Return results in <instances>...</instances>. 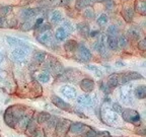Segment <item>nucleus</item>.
<instances>
[{
    "label": "nucleus",
    "mask_w": 146,
    "mask_h": 137,
    "mask_svg": "<svg viewBox=\"0 0 146 137\" xmlns=\"http://www.w3.org/2000/svg\"><path fill=\"white\" fill-rule=\"evenodd\" d=\"M38 41L41 44H43V45L50 44L51 41H52V33H51V31H47V32L40 34V36L38 37Z\"/></svg>",
    "instance_id": "16"
},
{
    "label": "nucleus",
    "mask_w": 146,
    "mask_h": 137,
    "mask_svg": "<svg viewBox=\"0 0 146 137\" xmlns=\"http://www.w3.org/2000/svg\"><path fill=\"white\" fill-rule=\"evenodd\" d=\"M51 1H53V0H51Z\"/></svg>",
    "instance_id": "54"
},
{
    "label": "nucleus",
    "mask_w": 146,
    "mask_h": 137,
    "mask_svg": "<svg viewBox=\"0 0 146 137\" xmlns=\"http://www.w3.org/2000/svg\"><path fill=\"white\" fill-rule=\"evenodd\" d=\"M107 45L111 50L117 51L119 49L118 47V41H117V38L114 36H109L107 38Z\"/></svg>",
    "instance_id": "25"
},
{
    "label": "nucleus",
    "mask_w": 146,
    "mask_h": 137,
    "mask_svg": "<svg viewBox=\"0 0 146 137\" xmlns=\"http://www.w3.org/2000/svg\"><path fill=\"white\" fill-rule=\"evenodd\" d=\"M88 130V127H87L85 124L80 123V122H74V123L70 124V127H69V131L73 134H82V133H85Z\"/></svg>",
    "instance_id": "8"
},
{
    "label": "nucleus",
    "mask_w": 146,
    "mask_h": 137,
    "mask_svg": "<svg viewBox=\"0 0 146 137\" xmlns=\"http://www.w3.org/2000/svg\"><path fill=\"white\" fill-rule=\"evenodd\" d=\"M80 88L84 91V92H86V94L91 92V91L94 89V80L90 79V78H83V79L80 81Z\"/></svg>",
    "instance_id": "11"
},
{
    "label": "nucleus",
    "mask_w": 146,
    "mask_h": 137,
    "mask_svg": "<svg viewBox=\"0 0 146 137\" xmlns=\"http://www.w3.org/2000/svg\"><path fill=\"white\" fill-rule=\"evenodd\" d=\"M100 88L103 89V91L105 92V94H110V90H111V88H110L107 84H105V83H102V85H100Z\"/></svg>",
    "instance_id": "49"
},
{
    "label": "nucleus",
    "mask_w": 146,
    "mask_h": 137,
    "mask_svg": "<svg viewBox=\"0 0 146 137\" xmlns=\"http://www.w3.org/2000/svg\"><path fill=\"white\" fill-rule=\"evenodd\" d=\"M118 41V47L121 49H125L128 47V39L126 36H120L119 38H117Z\"/></svg>",
    "instance_id": "32"
},
{
    "label": "nucleus",
    "mask_w": 146,
    "mask_h": 137,
    "mask_svg": "<svg viewBox=\"0 0 146 137\" xmlns=\"http://www.w3.org/2000/svg\"><path fill=\"white\" fill-rule=\"evenodd\" d=\"M68 33L65 31V29H63V27H59V29H57V31H56V33H55V38H56V40L59 42H63L66 40V38L68 37Z\"/></svg>",
    "instance_id": "23"
},
{
    "label": "nucleus",
    "mask_w": 146,
    "mask_h": 137,
    "mask_svg": "<svg viewBox=\"0 0 146 137\" xmlns=\"http://www.w3.org/2000/svg\"><path fill=\"white\" fill-rule=\"evenodd\" d=\"M6 42L9 46H12V47H27V48H29L27 42H25L23 40L17 39V38H14V37H6Z\"/></svg>",
    "instance_id": "13"
},
{
    "label": "nucleus",
    "mask_w": 146,
    "mask_h": 137,
    "mask_svg": "<svg viewBox=\"0 0 146 137\" xmlns=\"http://www.w3.org/2000/svg\"><path fill=\"white\" fill-rule=\"evenodd\" d=\"M58 117H53L51 116V118L49 119L48 121L46 122V124H47V127L49 128V129H53V128L56 127V125H57V122H58Z\"/></svg>",
    "instance_id": "35"
},
{
    "label": "nucleus",
    "mask_w": 146,
    "mask_h": 137,
    "mask_svg": "<svg viewBox=\"0 0 146 137\" xmlns=\"http://www.w3.org/2000/svg\"><path fill=\"white\" fill-rule=\"evenodd\" d=\"M36 124H38V122H36V118L35 119H31L30 123H29V125H27V129H25V131H27V133L30 136H32L33 134H34L35 131L38 129V126H36Z\"/></svg>",
    "instance_id": "27"
},
{
    "label": "nucleus",
    "mask_w": 146,
    "mask_h": 137,
    "mask_svg": "<svg viewBox=\"0 0 146 137\" xmlns=\"http://www.w3.org/2000/svg\"><path fill=\"white\" fill-rule=\"evenodd\" d=\"M31 29H32V25H31V23H29V21H25L21 27V30L23 31V32H27V31H30Z\"/></svg>",
    "instance_id": "47"
},
{
    "label": "nucleus",
    "mask_w": 146,
    "mask_h": 137,
    "mask_svg": "<svg viewBox=\"0 0 146 137\" xmlns=\"http://www.w3.org/2000/svg\"><path fill=\"white\" fill-rule=\"evenodd\" d=\"M128 36L130 37L132 40H134V41H138V40H140V38L142 36L141 30L138 27H131L128 30Z\"/></svg>",
    "instance_id": "14"
},
{
    "label": "nucleus",
    "mask_w": 146,
    "mask_h": 137,
    "mask_svg": "<svg viewBox=\"0 0 146 137\" xmlns=\"http://www.w3.org/2000/svg\"><path fill=\"white\" fill-rule=\"evenodd\" d=\"M38 79L43 83H47L50 81V74H48L47 72H42L38 75Z\"/></svg>",
    "instance_id": "36"
},
{
    "label": "nucleus",
    "mask_w": 146,
    "mask_h": 137,
    "mask_svg": "<svg viewBox=\"0 0 146 137\" xmlns=\"http://www.w3.org/2000/svg\"><path fill=\"white\" fill-rule=\"evenodd\" d=\"M51 21H52V23H55V25H57V23L62 21V13L59 10L53 11L52 15H51Z\"/></svg>",
    "instance_id": "30"
},
{
    "label": "nucleus",
    "mask_w": 146,
    "mask_h": 137,
    "mask_svg": "<svg viewBox=\"0 0 146 137\" xmlns=\"http://www.w3.org/2000/svg\"><path fill=\"white\" fill-rule=\"evenodd\" d=\"M76 52H77L78 58L80 60H82V62H88L92 58V54L89 51V49L87 47H85L83 44H78Z\"/></svg>",
    "instance_id": "5"
},
{
    "label": "nucleus",
    "mask_w": 146,
    "mask_h": 137,
    "mask_svg": "<svg viewBox=\"0 0 146 137\" xmlns=\"http://www.w3.org/2000/svg\"><path fill=\"white\" fill-rule=\"evenodd\" d=\"M118 32H119V30L116 25H110L109 29H108V34H109V36L116 37V35L118 34Z\"/></svg>",
    "instance_id": "39"
},
{
    "label": "nucleus",
    "mask_w": 146,
    "mask_h": 137,
    "mask_svg": "<svg viewBox=\"0 0 146 137\" xmlns=\"http://www.w3.org/2000/svg\"><path fill=\"white\" fill-rule=\"evenodd\" d=\"M94 49L100 53L104 57H109V52H108L107 48H106V41H105V36H100V39L98 40L96 44H94Z\"/></svg>",
    "instance_id": "10"
},
{
    "label": "nucleus",
    "mask_w": 146,
    "mask_h": 137,
    "mask_svg": "<svg viewBox=\"0 0 146 137\" xmlns=\"http://www.w3.org/2000/svg\"><path fill=\"white\" fill-rule=\"evenodd\" d=\"M35 61L38 64H41L45 61L46 59V53L44 51H39V52H36L35 54Z\"/></svg>",
    "instance_id": "33"
},
{
    "label": "nucleus",
    "mask_w": 146,
    "mask_h": 137,
    "mask_svg": "<svg viewBox=\"0 0 146 137\" xmlns=\"http://www.w3.org/2000/svg\"><path fill=\"white\" fill-rule=\"evenodd\" d=\"M122 14L126 21H131L134 17V9L131 6H125L122 10Z\"/></svg>",
    "instance_id": "18"
},
{
    "label": "nucleus",
    "mask_w": 146,
    "mask_h": 137,
    "mask_svg": "<svg viewBox=\"0 0 146 137\" xmlns=\"http://www.w3.org/2000/svg\"><path fill=\"white\" fill-rule=\"evenodd\" d=\"M86 68L89 69L90 71H92V72H94V74H96L98 77H102V76H103L102 71H100L96 66H94V65H86Z\"/></svg>",
    "instance_id": "37"
},
{
    "label": "nucleus",
    "mask_w": 146,
    "mask_h": 137,
    "mask_svg": "<svg viewBox=\"0 0 146 137\" xmlns=\"http://www.w3.org/2000/svg\"><path fill=\"white\" fill-rule=\"evenodd\" d=\"M135 10L141 15L146 14V0H136L135 1Z\"/></svg>",
    "instance_id": "17"
},
{
    "label": "nucleus",
    "mask_w": 146,
    "mask_h": 137,
    "mask_svg": "<svg viewBox=\"0 0 146 137\" xmlns=\"http://www.w3.org/2000/svg\"><path fill=\"white\" fill-rule=\"evenodd\" d=\"M107 85L110 88H115L119 85V75L118 73H114L112 75H110L109 79H108Z\"/></svg>",
    "instance_id": "24"
},
{
    "label": "nucleus",
    "mask_w": 146,
    "mask_h": 137,
    "mask_svg": "<svg viewBox=\"0 0 146 137\" xmlns=\"http://www.w3.org/2000/svg\"><path fill=\"white\" fill-rule=\"evenodd\" d=\"M108 21H109V19H108V16L106 15L105 13L100 14L98 17V19H96V23H98V25H100V27H106V25H108Z\"/></svg>",
    "instance_id": "34"
},
{
    "label": "nucleus",
    "mask_w": 146,
    "mask_h": 137,
    "mask_svg": "<svg viewBox=\"0 0 146 137\" xmlns=\"http://www.w3.org/2000/svg\"><path fill=\"white\" fill-rule=\"evenodd\" d=\"M63 29H65V31H66L68 34H70V33H72L73 31H74V29H73V25H71L69 21H65V23H64Z\"/></svg>",
    "instance_id": "42"
},
{
    "label": "nucleus",
    "mask_w": 146,
    "mask_h": 137,
    "mask_svg": "<svg viewBox=\"0 0 146 137\" xmlns=\"http://www.w3.org/2000/svg\"><path fill=\"white\" fill-rule=\"evenodd\" d=\"M77 42L74 41V40H67L64 44V49L67 51L68 53H73L75 52L76 49H77Z\"/></svg>",
    "instance_id": "20"
},
{
    "label": "nucleus",
    "mask_w": 146,
    "mask_h": 137,
    "mask_svg": "<svg viewBox=\"0 0 146 137\" xmlns=\"http://www.w3.org/2000/svg\"><path fill=\"white\" fill-rule=\"evenodd\" d=\"M2 60H3V56H2V54H1V52H0V64H1Z\"/></svg>",
    "instance_id": "53"
},
{
    "label": "nucleus",
    "mask_w": 146,
    "mask_h": 137,
    "mask_svg": "<svg viewBox=\"0 0 146 137\" xmlns=\"http://www.w3.org/2000/svg\"><path fill=\"white\" fill-rule=\"evenodd\" d=\"M27 55H29V48H27V47H17L12 51L11 57L15 61H21V60L25 59Z\"/></svg>",
    "instance_id": "7"
},
{
    "label": "nucleus",
    "mask_w": 146,
    "mask_h": 137,
    "mask_svg": "<svg viewBox=\"0 0 146 137\" xmlns=\"http://www.w3.org/2000/svg\"><path fill=\"white\" fill-rule=\"evenodd\" d=\"M5 78V72H3L2 70H0V80H3Z\"/></svg>",
    "instance_id": "52"
},
{
    "label": "nucleus",
    "mask_w": 146,
    "mask_h": 137,
    "mask_svg": "<svg viewBox=\"0 0 146 137\" xmlns=\"http://www.w3.org/2000/svg\"><path fill=\"white\" fill-rule=\"evenodd\" d=\"M76 29H77L78 33L81 35L82 37L84 38H87L89 35V32H90V27L87 23H80L76 25Z\"/></svg>",
    "instance_id": "15"
},
{
    "label": "nucleus",
    "mask_w": 146,
    "mask_h": 137,
    "mask_svg": "<svg viewBox=\"0 0 146 137\" xmlns=\"http://www.w3.org/2000/svg\"><path fill=\"white\" fill-rule=\"evenodd\" d=\"M122 117L126 122L133 124H138L140 122V114L137 111L132 109H126L123 110L122 112Z\"/></svg>",
    "instance_id": "3"
},
{
    "label": "nucleus",
    "mask_w": 146,
    "mask_h": 137,
    "mask_svg": "<svg viewBox=\"0 0 146 137\" xmlns=\"http://www.w3.org/2000/svg\"><path fill=\"white\" fill-rule=\"evenodd\" d=\"M38 31L40 32V34L44 32H47V31H51V25H42L41 27L38 29Z\"/></svg>",
    "instance_id": "45"
},
{
    "label": "nucleus",
    "mask_w": 146,
    "mask_h": 137,
    "mask_svg": "<svg viewBox=\"0 0 146 137\" xmlns=\"http://www.w3.org/2000/svg\"><path fill=\"white\" fill-rule=\"evenodd\" d=\"M113 111L116 113H119V114H122V112H123V108H122V106L119 105V104L115 103L114 105H113Z\"/></svg>",
    "instance_id": "44"
},
{
    "label": "nucleus",
    "mask_w": 146,
    "mask_h": 137,
    "mask_svg": "<svg viewBox=\"0 0 146 137\" xmlns=\"http://www.w3.org/2000/svg\"><path fill=\"white\" fill-rule=\"evenodd\" d=\"M50 118H51V115L49 114V113L41 112V113H39V114H38L36 120V122H38L39 124H45L46 122L48 121Z\"/></svg>",
    "instance_id": "29"
},
{
    "label": "nucleus",
    "mask_w": 146,
    "mask_h": 137,
    "mask_svg": "<svg viewBox=\"0 0 146 137\" xmlns=\"http://www.w3.org/2000/svg\"><path fill=\"white\" fill-rule=\"evenodd\" d=\"M5 25V18L4 16H0V27H3Z\"/></svg>",
    "instance_id": "51"
},
{
    "label": "nucleus",
    "mask_w": 146,
    "mask_h": 137,
    "mask_svg": "<svg viewBox=\"0 0 146 137\" xmlns=\"http://www.w3.org/2000/svg\"><path fill=\"white\" fill-rule=\"evenodd\" d=\"M119 75V84H126L128 82L132 81V80H138V79H143V76L138 72L135 71H130V72H125L118 74Z\"/></svg>",
    "instance_id": "2"
},
{
    "label": "nucleus",
    "mask_w": 146,
    "mask_h": 137,
    "mask_svg": "<svg viewBox=\"0 0 146 137\" xmlns=\"http://www.w3.org/2000/svg\"><path fill=\"white\" fill-rule=\"evenodd\" d=\"M27 110L21 105H13L6 109L4 113V122L10 128H15L23 115L25 114Z\"/></svg>",
    "instance_id": "1"
},
{
    "label": "nucleus",
    "mask_w": 146,
    "mask_h": 137,
    "mask_svg": "<svg viewBox=\"0 0 146 137\" xmlns=\"http://www.w3.org/2000/svg\"><path fill=\"white\" fill-rule=\"evenodd\" d=\"M121 98L125 104H129L132 102L131 98V89L130 88H124L121 90Z\"/></svg>",
    "instance_id": "26"
},
{
    "label": "nucleus",
    "mask_w": 146,
    "mask_h": 137,
    "mask_svg": "<svg viewBox=\"0 0 146 137\" xmlns=\"http://www.w3.org/2000/svg\"><path fill=\"white\" fill-rule=\"evenodd\" d=\"M46 68H49L48 70H50V72L55 76L60 75L64 71L63 65H62L58 60L54 59V58H52L51 60L47 61V63H46Z\"/></svg>",
    "instance_id": "4"
},
{
    "label": "nucleus",
    "mask_w": 146,
    "mask_h": 137,
    "mask_svg": "<svg viewBox=\"0 0 146 137\" xmlns=\"http://www.w3.org/2000/svg\"><path fill=\"white\" fill-rule=\"evenodd\" d=\"M71 122L69 120H65V119H62V120H58L57 125H56V133H57L59 136L64 137L66 135V133L69 131V127H70Z\"/></svg>",
    "instance_id": "6"
},
{
    "label": "nucleus",
    "mask_w": 146,
    "mask_h": 137,
    "mask_svg": "<svg viewBox=\"0 0 146 137\" xmlns=\"http://www.w3.org/2000/svg\"><path fill=\"white\" fill-rule=\"evenodd\" d=\"M43 23H44V18L43 17L38 18V19L36 21V23H35V25H34V29L35 30H38V29H39Z\"/></svg>",
    "instance_id": "48"
},
{
    "label": "nucleus",
    "mask_w": 146,
    "mask_h": 137,
    "mask_svg": "<svg viewBox=\"0 0 146 137\" xmlns=\"http://www.w3.org/2000/svg\"><path fill=\"white\" fill-rule=\"evenodd\" d=\"M12 11V6L10 5H5V6H1L0 7V12L2 14H8Z\"/></svg>",
    "instance_id": "40"
},
{
    "label": "nucleus",
    "mask_w": 146,
    "mask_h": 137,
    "mask_svg": "<svg viewBox=\"0 0 146 137\" xmlns=\"http://www.w3.org/2000/svg\"><path fill=\"white\" fill-rule=\"evenodd\" d=\"M60 90H61V94H63V96H65L67 98H70V100L75 98L76 96H77V91H76V89L74 88V87L70 86V85H63Z\"/></svg>",
    "instance_id": "12"
},
{
    "label": "nucleus",
    "mask_w": 146,
    "mask_h": 137,
    "mask_svg": "<svg viewBox=\"0 0 146 137\" xmlns=\"http://www.w3.org/2000/svg\"><path fill=\"white\" fill-rule=\"evenodd\" d=\"M32 137H46V135H45V132H44L43 129L38 128V129L34 132V134L32 135Z\"/></svg>",
    "instance_id": "41"
},
{
    "label": "nucleus",
    "mask_w": 146,
    "mask_h": 137,
    "mask_svg": "<svg viewBox=\"0 0 146 137\" xmlns=\"http://www.w3.org/2000/svg\"><path fill=\"white\" fill-rule=\"evenodd\" d=\"M98 133L96 132L92 129H88V130L85 132V137H98Z\"/></svg>",
    "instance_id": "46"
},
{
    "label": "nucleus",
    "mask_w": 146,
    "mask_h": 137,
    "mask_svg": "<svg viewBox=\"0 0 146 137\" xmlns=\"http://www.w3.org/2000/svg\"><path fill=\"white\" fill-rule=\"evenodd\" d=\"M98 35H100V32H98V31H90V32H89L88 37H91V38H96V37H98Z\"/></svg>",
    "instance_id": "50"
},
{
    "label": "nucleus",
    "mask_w": 146,
    "mask_h": 137,
    "mask_svg": "<svg viewBox=\"0 0 146 137\" xmlns=\"http://www.w3.org/2000/svg\"><path fill=\"white\" fill-rule=\"evenodd\" d=\"M83 15H84V17L87 18V19H94V12L92 9L86 8L84 10V12H83Z\"/></svg>",
    "instance_id": "38"
},
{
    "label": "nucleus",
    "mask_w": 146,
    "mask_h": 137,
    "mask_svg": "<svg viewBox=\"0 0 146 137\" xmlns=\"http://www.w3.org/2000/svg\"><path fill=\"white\" fill-rule=\"evenodd\" d=\"M51 102L53 103V105H55L57 108H59L60 110H64V111H69V110H71V106L58 96L53 94V96H51Z\"/></svg>",
    "instance_id": "9"
},
{
    "label": "nucleus",
    "mask_w": 146,
    "mask_h": 137,
    "mask_svg": "<svg viewBox=\"0 0 146 137\" xmlns=\"http://www.w3.org/2000/svg\"><path fill=\"white\" fill-rule=\"evenodd\" d=\"M38 11V9H35V8H25L21 12V17L25 19V21H29L31 18L34 17L36 14H38L39 12Z\"/></svg>",
    "instance_id": "19"
},
{
    "label": "nucleus",
    "mask_w": 146,
    "mask_h": 137,
    "mask_svg": "<svg viewBox=\"0 0 146 137\" xmlns=\"http://www.w3.org/2000/svg\"><path fill=\"white\" fill-rule=\"evenodd\" d=\"M134 94L137 98L139 100H143V98H146V86L143 84L138 85V86L135 88L134 90Z\"/></svg>",
    "instance_id": "21"
},
{
    "label": "nucleus",
    "mask_w": 146,
    "mask_h": 137,
    "mask_svg": "<svg viewBox=\"0 0 146 137\" xmlns=\"http://www.w3.org/2000/svg\"><path fill=\"white\" fill-rule=\"evenodd\" d=\"M138 49L141 51H145L146 50V40L145 39H142L138 42V45H137Z\"/></svg>",
    "instance_id": "43"
},
{
    "label": "nucleus",
    "mask_w": 146,
    "mask_h": 137,
    "mask_svg": "<svg viewBox=\"0 0 146 137\" xmlns=\"http://www.w3.org/2000/svg\"><path fill=\"white\" fill-rule=\"evenodd\" d=\"M92 1L91 0H76V3H75V7L77 10H81L83 9L84 7L88 6L89 4H91Z\"/></svg>",
    "instance_id": "31"
},
{
    "label": "nucleus",
    "mask_w": 146,
    "mask_h": 137,
    "mask_svg": "<svg viewBox=\"0 0 146 137\" xmlns=\"http://www.w3.org/2000/svg\"><path fill=\"white\" fill-rule=\"evenodd\" d=\"M77 103L82 106H91L92 105V100L88 94H83V96H80L77 98Z\"/></svg>",
    "instance_id": "28"
},
{
    "label": "nucleus",
    "mask_w": 146,
    "mask_h": 137,
    "mask_svg": "<svg viewBox=\"0 0 146 137\" xmlns=\"http://www.w3.org/2000/svg\"><path fill=\"white\" fill-rule=\"evenodd\" d=\"M31 119H32V115H27V113H25V114L23 115V118H21V120H19V122L17 123L18 127L21 128V130L25 131L27 125H29V123H30V121H31Z\"/></svg>",
    "instance_id": "22"
}]
</instances>
